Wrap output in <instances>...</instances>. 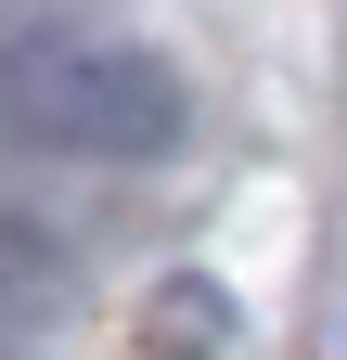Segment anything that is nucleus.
I'll return each mask as SVG.
<instances>
[{"label":"nucleus","mask_w":347,"mask_h":360,"mask_svg":"<svg viewBox=\"0 0 347 360\" xmlns=\"http://www.w3.org/2000/svg\"><path fill=\"white\" fill-rule=\"evenodd\" d=\"M193 142V90L181 65H155L142 39L52 26V13H0V155H52V167H155Z\"/></svg>","instance_id":"nucleus-1"}]
</instances>
